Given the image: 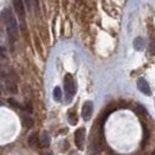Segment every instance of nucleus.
<instances>
[{"label":"nucleus","instance_id":"1","mask_svg":"<svg viewBox=\"0 0 155 155\" xmlns=\"http://www.w3.org/2000/svg\"><path fill=\"white\" fill-rule=\"evenodd\" d=\"M2 19H4L5 26H6L8 39L12 44H14L18 39V35H19V27H18L16 19L9 8H5L2 11Z\"/></svg>","mask_w":155,"mask_h":155},{"label":"nucleus","instance_id":"2","mask_svg":"<svg viewBox=\"0 0 155 155\" xmlns=\"http://www.w3.org/2000/svg\"><path fill=\"white\" fill-rule=\"evenodd\" d=\"M64 87H65V94H66V98L68 102H71L73 96L75 95L77 93V84H75V81L72 77L71 74H67L65 77L64 80Z\"/></svg>","mask_w":155,"mask_h":155},{"label":"nucleus","instance_id":"3","mask_svg":"<svg viewBox=\"0 0 155 155\" xmlns=\"http://www.w3.org/2000/svg\"><path fill=\"white\" fill-rule=\"evenodd\" d=\"M13 6L15 13L19 16V21L22 30L26 29V6L23 0H13Z\"/></svg>","mask_w":155,"mask_h":155},{"label":"nucleus","instance_id":"4","mask_svg":"<svg viewBox=\"0 0 155 155\" xmlns=\"http://www.w3.org/2000/svg\"><path fill=\"white\" fill-rule=\"evenodd\" d=\"M84 139H86V130L84 127L78 129L74 133V141H75L78 149H84Z\"/></svg>","mask_w":155,"mask_h":155},{"label":"nucleus","instance_id":"5","mask_svg":"<svg viewBox=\"0 0 155 155\" xmlns=\"http://www.w3.org/2000/svg\"><path fill=\"white\" fill-rule=\"evenodd\" d=\"M93 110H94V104L91 101H87L84 102L82 105V110H81V115L84 120H89L91 115H93Z\"/></svg>","mask_w":155,"mask_h":155},{"label":"nucleus","instance_id":"6","mask_svg":"<svg viewBox=\"0 0 155 155\" xmlns=\"http://www.w3.org/2000/svg\"><path fill=\"white\" fill-rule=\"evenodd\" d=\"M137 86H138V89L141 91L142 94H145V95H147V96L150 95V87H149L148 82H147L145 79L140 78V79L138 80V82H137Z\"/></svg>","mask_w":155,"mask_h":155},{"label":"nucleus","instance_id":"7","mask_svg":"<svg viewBox=\"0 0 155 155\" xmlns=\"http://www.w3.org/2000/svg\"><path fill=\"white\" fill-rule=\"evenodd\" d=\"M5 80H6V86L8 91L12 93V94H16L18 93V87H16V84H15V80L9 74L7 75V78Z\"/></svg>","mask_w":155,"mask_h":155},{"label":"nucleus","instance_id":"8","mask_svg":"<svg viewBox=\"0 0 155 155\" xmlns=\"http://www.w3.org/2000/svg\"><path fill=\"white\" fill-rule=\"evenodd\" d=\"M133 48L136 49L137 51H142L143 48H145V39L142 37H137L133 41Z\"/></svg>","mask_w":155,"mask_h":155},{"label":"nucleus","instance_id":"9","mask_svg":"<svg viewBox=\"0 0 155 155\" xmlns=\"http://www.w3.org/2000/svg\"><path fill=\"white\" fill-rule=\"evenodd\" d=\"M39 143H41V146H43V147L50 145V137H49L48 133H45V132L41 133V136H39Z\"/></svg>","mask_w":155,"mask_h":155},{"label":"nucleus","instance_id":"10","mask_svg":"<svg viewBox=\"0 0 155 155\" xmlns=\"http://www.w3.org/2000/svg\"><path fill=\"white\" fill-rule=\"evenodd\" d=\"M22 122H23V125L28 127V129H31L34 126V120H32L31 117H29L28 115H23L22 116Z\"/></svg>","mask_w":155,"mask_h":155},{"label":"nucleus","instance_id":"11","mask_svg":"<svg viewBox=\"0 0 155 155\" xmlns=\"http://www.w3.org/2000/svg\"><path fill=\"white\" fill-rule=\"evenodd\" d=\"M61 96H63V94H61V89H60L59 87H56V88L53 89V98H54V101L59 102V101L61 100Z\"/></svg>","mask_w":155,"mask_h":155},{"label":"nucleus","instance_id":"12","mask_svg":"<svg viewBox=\"0 0 155 155\" xmlns=\"http://www.w3.org/2000/svg\"><path fill=\"white\" fill-rule=\"evenodd\" d=\"M28 143L34 147V146H36V143H37V133H31L29 138H28Z\"/></svg>","mask_w":155,"mask_h":155},{"label":"nucleus","instance_id":"13","mask_svg":"<svg viewBox=\"0 0 155 155\" xmlns=\"http://www.w3.org/2000/svg\"><path fill=\"white\" fill-rule=\"evenodd\" d=\"M68 122H70V124H72V125H75V124H77L78 119H77L75 114H73V112H70V114H68Z\"/></svg>","mask_w":155,"mask_h":155},{"label":"nucleus","instance_id":"14","mask_svg":"<svg viewBox=\"0 0 155 155\" xmlns=\"http://www.w3.org/2000/svg\"><path fill=\"white\" fill-rule=\"evenodd\" d=\"M8 102H9V104H12L14 108H18V109H22V105L18 102V101H15L14 98H8Z\"/></svg>","mask_w":155,"mask_h":155},{"label":"nucleus","instance_id":"15","mask_svg":"<svg viewBox=\"0 0 155 155\" xmlns=\"http://www.w3.org/2000/svg\"><path fill=\"white\" fill-rule=\"evenodd\" d=\"M149 53H150V54H155V39L150 41V44H149Z\"/></svg>","mask_w":155,"mask_h":155},{"label":"nucleus","instance_id":"16","mask_svg":"<svg viewBox=\"0 0 155 155\" xmlns=\"http://www.w3.org/2000/svg\"><path fill=\"white\" fill-rule=\"evenodd\" d=\"M0 57L1 58H6V52H5V49L2 46H0Z\"/></svg>","mask_w":155,"mask_h":155},{"label":"nucleus","instance_id":"17","mask_svg":"<svg viewBox=\"0 0 155 155\" xmlns=\"http://www.w3.org/2000/svg\"><path fill=\"white\" fill-rule=\"evenodd\" d=\"M4 93V86H2V84L0 82V95Z\"/></svg>","mask_w":155,"mask_h":155},{"label":"nucleus","instance_id":"18","mask_svg":"<svg viewBox=\"0 0 155 155\" xmlns=\"http://www.w3.org/2000/svg\"><path fill=\"white\" fill-rule=\"evenodd\" d=\"M45 155H52V153H46Z\"/></svg>","mask_w":155,"mask_h":155},{"label":"nucleus","instance_id":"19","mask_svg":"<svg viewBox=\"0 0 155 155\" xmlns=\"http://www.w3.org/2000/svg\"><path fill=\"white\" fill-rule=\"evenodd\" d=\"M152 155H155V150H154V153H153V154H152Z\"/></svg>","mask_w":155,"mask_h":155}]
</instances>
